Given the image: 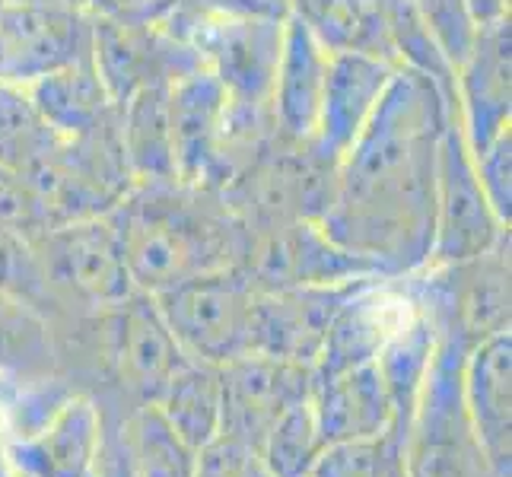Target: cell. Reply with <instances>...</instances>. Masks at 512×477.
<instances>
[{"instance_id": "obj_13", "label": "cell", "mask_w": 512, "mask_h": 477, "mask_svg": "<svg viewBox=\"0 0 512 477\" xmlns=\"http://www.w3.org/2000/svg\"><path fill=\"white\" fill-rule=\"evenodd\" d=\"M398 64L363 55V51H338L328 55L319 125H315L312 144L328 159L341 163L353 140L360 137L366 121L373 118L376 105L382 102L388 83H392Z\"/></svg>"}, {"instance_id": "obj_33", "label": "cell", "mask_w": 512, "mask_h": 477, "mask_svg": "<svg viewBox=\"0 0 512 477\" xmlns=\"http://www.w3.org/2000/svg\"><path fill=\"white\" fill-rule=\"evenodd\" d=\"M468 7L478 23H490V20H500V16H509V0H468Z\"/></svg>"}, {"instance_id": "obj_27", "label": "cell", "mask_w": 512, "mask_h": 477, "mask_svg": "<svg viewBox=\"0 0 512 477\" xmlns=\"http://www.w3.org/2000/svg\"><path fill=\"white\" fill-rule=\"evenodd\" d=\"M0 290L29 299L51 318V296L39 264H35L32 245L7 226H0Z\"/></svg>"}, {"instance_id": "obj_1", "label": "cell", "mask_w": 512, "mask_h": 477, "mask_svg": "<svg viewBox=\"0 0 512 477\" xmlns=\"http://www.w3.org/2000/svg\"><path fill=\"white\" fill-rule=\"evenodd\" d=\"M452 105L433 80L398 67L338 163L334 198L319 223L385 277H408L430 264L439 140Z\"/></svg>"}, {"instance_id": "obj_35", "label": "cell", "mask_w": 512, "mask_h": 477, "mask_svg": "<svg viewBox=\"0 0 512 477\" xmlns=\"http://www.w3.org/2000/svg\"><path fill=\"white\" fill-rule=\"evenodd\" d=\"M0 477H13V465H10V455H7V436L0 433Z\"/></svg>"}, {"instance_id": "obj_10", "label": "cell", "mask_w": 512, "mask_h": 477, "mask_svg": "<svg viewBox=\"0 0 512 477\" xmlns=\"http://www.w3.org/2000/svg\"><path fill=\"white\" fill-rule=\"evenodd\" d=\"M369 280H347L328 287H287L258 290L252 312V350L280 360L312 366L328 338L338 312L357 296Z\"/></svg>"}, {"instance_id": "obj_16", "label": "cell", "mask_w": 512, "mask_h": 477, "mask_svg": "<svg viewBox=\"0 0 512 477\" xmlns=\"http://www.w3.org/2000/svg\"><path fill=\"white\" fill-rule=\"evenodd\" d=\"M312 411L319 420L325 449L382 439L392 430V401H388L376 360L325 379L312 376Z\"/></svg>"}, {"instance_id": "obj_34", "label": "cell", "mask_w": 512, "mask_h": 477, "mask_svg": "<svg viewBox=\"0 0 512 477\" xmlns=\"http://www.w3.org/2000/svg\"><path fill=\"white\" fill-rule=\"evenodd\" d=\"M4 4H39V7H77V10H86V0H4Z\"/></svg>"}, {"instance_id": "obj_6", "label": "cell", "mask_w": 512, "mask_h": 477, "mask_svg": "<svg viewBox=\"0 0 512 477\" xmlns=\"http://www.w3.org/2000/svg\"><path fill=\"white\" fill-rule=\"evenodd\" d=\"M242 268L258 290L328 287L363 277H385L373 261L334 242L315 220H290L252 229Z\"/></svg>"}, {"instance_id": "obj_8", "label": "cell", "mask_w": 512, "mask_h": 477, "mask_svg": "<svg viewBox=\"0 0 512 477\" xmlns=\"http://www.w3.org/2000/svg\"><path fill=\"white\" fill-rule=\"evenodd\" d=\"M220 373V436L261 446L274 420L290 404L312 395V366L249 350L217 366Z\"/></svg>"}, {"instance_id": "obj_20", "label": "cell", "mask_w": 512, "mask_h": 477, "mask_svg": "<svg viewBox=\"0 0 512 477\" xmlns=\"http://www.w3.org/2000/svg\"><path fill=\"white\" fill-rule=\"evenodd\" d=\"M51 376H58L51 318L29 299L0 290V382L35 385Z\"/></svg>"}, {"instance_id": "obj_23", "label": "cell", "mask_w": 512, "mask_h": 477, "mask_svg": "<svg viewBox=\"0 0 512 477\" xmlns=\"http://www.w3.org/2000/svg\"><path fill=\"white\" fill-rule=\"evenodd\" d=\"M182 443L201 452L220 436V373L217 366L188 360L153 404Z\"/></svg>"}, {"instance_id": "obj_18", "label": "cell", "mask_w": 512, "mask_h": 477, "mask_svg": "<svg viewBox=\"0 0 512 477\" xmlns=\"http://www.w3.org/2000/svg\"><path fill=\"white\" fill-rule=\"evenodd\" d=\"M23 90L42 125L61 140L93 137L118 118V105L105 93L93 58L55 70V74L23 86Z\"/></svg>"}, {"instance_id": "obj_36", "label": "cell", "mask_w": 512, "mask_h": 477, "mask_svg": "<svg viewBox=\"0 0 512 477\" xmlns=\"http://www.w3.org/2000/svg\"><path fill=\"white\" fill-rule=\"evenodd\" d=\"M13 388H20V385H10V382H0V395H10Z\"/></svg>"}, {"instance_id": "obj_3", "label": "cell", "mask_w": 512, "mask_h": 477, "mask_svg": "<svg viewBox=\"0 0 512 477\" xmlns=\"http://www.w3.org/2000/svg\"><path fill=\"white\" fill-rule=\"evenodd\" d=\"M29 245L51 296V322L109 309L137 290L112 210L48 226Z\"/></svg>"}, {"instance_id": "obj_19", "label": "cell", "mask_w": 512, "mask_h": 477, "mask_svg": "<svg viewBox=\"0 0 512 477\" xmlns=\"http://www.w3.org/2000/svg\"><path fill=\"white\" fill-rule=\"evenodd\" d=\"M433 347H436V328L427 318V312L417 306V312L385 341V347L376 357L388 401H392V430H388V436L401 449L408 446L417 398L433 357Z\"/></svg>"}, {"instance_id": "obj_29", "label": "cell", "mask_w": 512, "mask_h": 477, "mask_svg": "<svg viewBox=\"0 0 512 477\" xmlns=\"http://www.w3.org/2000/svg\"><path fill=\"white\" fill-rule=\"evenodd\" d=\"M0 226L13 229L26 242L48 229V220L39 201H35L26 175L4 163V159H0Z\"/></svg>"}, {"instance_id": "obj_4", "label": "cell", "mask_w": 512, "mask_h": 477, "mask_svg": "<svg viewBox=\"0 0 512 477\" xmlns=\"http://www.w3.org/2000/svg\"><path fill=\"white\" fill-rule=\"evenodd\" d=\"M258 287L245 268H223L156 293L166 328L194 363L223 366L252 350V312Z\"/></svg>"}, {"instance_id": "obj_24", "label": "cell", "mask_w": 512, "mask_h": 477, "mask_svg": "<svg viewBox=\"0 0 512 477\" xmlns=\"http://www.w3.org/2000/svg\"><path fill=\"white\" fill-rule=\"evenodd\" d=\"M322 452L325 443L312 411V395L290 404L258 446L264 468L274 477H309Z\"/></svg>"}, {"instance_id": "obj_25", "label": "cell", "mask_w": 512, "mask_h": 477, "mask_svg": "<svg viewBox=\"0 0 512 477\" xmlns=\"http://www.w3.org/2000/svg\"><path fill=\"white\" fill-rule=\"evenodd\" d=\"M131 449L134 477H194L198 452L182 443L153 404L131 414Z\"/></svg>"}, {"instance_id": "obj_22", "label": "cell", "mask_w": 512, "mask_h": 477, "mask_svg": "<svg viewBox=\"0 0 512 477\" xmlns=\"http://www.w3.org/2000/svg\"><path fill=\"white\" fill-rule=\"evenodd\" d=\"M121 153L134 185L175 179L172 134H169V86H150L118 105ZM179 182V179H175Z\"/></svg>"}, {"instance_id": "obj_7", "label": "cell", "mask_w": 512, "mask_h": 477, "mask_svg": "<svg viewBox=\"0 0 512 477\" xmlns=\"http://www.w3.org/2000/svg\"><path fill=\"white\" fill-rule=\"evenodd\" d=\"M93 58V16L77 7L0 4V83L29 86Z\"/></svg>"}, {"instance_id": "obj_21", "label": "cell", "mask_w": 512, "mask_h": 477, "mask_svg": "<svg viewBox=\"0 0 512 477\" xmlns=\"http://www.w3.org/2000/svg\"><path fill=\"white\" fill-rule=\"evenodd\" d=\"M290 16H296L315 35V42L328 55L363 51V55L398 64L392 39H388L382 0H293Z\"/></svg>"}, {"instance_id": "obj_15", "label": "cell", "mask_w": 512, "mask_h": 477, "mask_svg": "<svg viewBox=\"0 0 512 477\" xmlns=\"http://www.w3.org/2000/svg\"><path fill=\"white\" fill-rule=\"evenodd\" d=\"M465 408L478 443L497 477H509L512 462V334L497 331L468 350Z\"/></svg>"}, {"instance_id": "obj_28", "label": "cell", "mask_w": 512, "mask_h": 477, "mask_svg": "<svg viewBox=\"0 0 512 477\" xmlns=\"http://www.w3.org/2000/svg\"><path fill=\"white\" fill-rule=\"evenodd\" d=\"M471 156H474V172H478V182L487 194L493 214L500 217L503 226H509V217H512V134L509 128L493 137L484 150Z\"/></svg>"}, {"instance_id": "obj_26", "label": "cell", "mask_w": 512, "mask_h": 477, "mask_svg": "<svg viewBox=\"0 0 512 477\" xmlns=\"http://www.w3.org/2000/svg\"><path fill=\"white\" fill-rule=\"evenodd\" d=\"M411 7L417 10L420 20L427 23L430 35L436 39V45L443 48L449 64L452 67L462 64L481 26L474 20L468 0H411Z\"/></svg>"}, {"instance_id": "obj_17", "label": "cell", "mask_w": 512, "mask_h": 477, "mask_svg": "<svg viewBox=\"0 0 512 477\" xmlns=\"http://www.w3.org/2000/svg\"><path fill=\"white\" fill-rule=\"evenodd\" d=\"M325 70L328 51L315 42V35L296 16H287L271 93V121L280 140H287V144H309L315 137Z\"/></svg>"}, {"instance_id": "obj_2", "label": "cell", "mask_w": 512, "mask_h": 477, "mask_svg": "<svg viewBox=\"0 0 512 477\" xmlns=\"http://www.w3.org/2000/svg\"><path fill=\"white\" fill-rule=\"evenodd\" d=\"M131 280L163 293L223 268H242L249 229L220 191L185 182H137L112 210Z\"/></svg>"}, {"instance_id": "obj_9", "label": "cell", "mask_w": 512, "mask_h": 477, "mask_svg": "<svg viewBox=\"0 0 512 477\" xmlns=\"http://www.w3.org/2000/svg\"><path fill=\"white\" fill-rule=\"evenodd\" d=\"M93 67L115 105L150 86H172L194 70L201 58L185 39L166 26H121L93 20Z\"/></svg>"}, {"instance_id": "obj_14", "label": "cell", "mask_w": 512, "mask_h": 477, "mask_svg": "<svg viewBox=\"0 0 512 477\" xmlns=\"http://www.w3.org/2000/svg\"><path fill=\"white\" fill-rule=\"evenodd\" d=\"M102 433V408L93 395L70 392L39 427L7 436V455L16 471L32 477H86Z\"/></svg>"}, {"instance_id": "obj_12", "label": "cell", "mask_w": 512, "mask_h": 477, "mask_svg": "<svg viewBox=\"0 0 512 477\" xmlns=\"http://www.w3.org/2000/svg\"><path fill=\"white\" fill-rule=\"evenodd\" d=\"M512 23L509 16L478 26L474 45L455 67V109L471 153L509 128L512 112Z\"/></svg>"}, {"instance_id": "obj_38", "label": "cell", "mask_w": 512, "mask_h": 477, "mask_svg": "<svg viewBox=\"0 0 512 477\" xmlns=\"http://www.w3.org/2000/svg\"><path fill=\"white\" fill-rule=\"evenodd\" d=\"M0 4H4V0H0Z\"/></svg>"}, {"instance_id": "obj_30", "label": "cell", "mask_w": 512, "mask_h": 477, "mask_svg": "<svg viewBox=\"0 0 512 477\" xmlns=\"http://www.w3.org/2000/svg\"><path fill=\"white\" fill-rule=\"evenodd\" d=\"M194 477H274L264 468L255 446L233 436H217L214 443L198 452Z\"/></svg>"}, {"instance_id": "obj_11", "label": "cell", "mask_w": 512, "mask_h": 477, "mask_svg": "<svg viewBox=\"0 0 512 477\" xmlns=\"http://www.w3.org/2000/svg\"><path fill=\"white\" fill-rule=\"evenodd\" d=\"M169 134L175 179L223 191L226 96L210 70L201 67L169 86Z\"/></svg>"}, {"instance_id": "obj_31", "label": "cell", "mask_w": 512, "mask_h": 477, "mask_svg": "<svg viewBox=\"0 0 512 477\" xmlns=\"http://www.w3.org/2000/svg\"><path fill=\"white\" fill-rule=\"evenodd\" d=\"M293 0H179V13L214 16V20H268L284 23Z\"/></svg>"}, {"instance_id": "obj_37", "label": "cell", "mask_w": 512, "mask_h": 477, "mask_svg": "<svg viewBox=\"0 0 512 477\" xmlns=\"http://www.w3.org/2000/svg\"><path fill=\"white\" fill-rule=\"evenodd\" d=\"M13 477H32V474H26V471H16V468H13Z\"/></svg>"}, {"instance_id": "obj_32", "label": "cell", "mask_w": 512, "mask_h": 477, "mask_svg": "<svg viewBox=\"0 0 512 477\" xmlns=\"http://www.w3.org/2000/svg\"><path fill=\"white\" fill-rule=\"evenodd\" d=\"M179 7V0H86L93 20L121 26H163Z\"/></svg>"}, {"instance_id": "obj_5", "label": "cell", "mask_w": 512, "mask_h": 477, "mask_svg": "<svg viewBox=\"0 0 512 477\" xmlns=\"http://www.w3.org/2000/svg\"><path fill=\"white\" fill-rule=\"evenodd\" d=\"M509 236V226L500 223L487 201V194L474 172V156L465 140L458 109L452 105L449 121L439 140L436 163V223H433V252L427 268L439 264H462Z\"/></svg>"}]
</instances>
